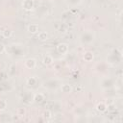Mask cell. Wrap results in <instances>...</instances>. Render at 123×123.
Here are the masks:
<instances>
[{
    "instance_id": "cell-16",
    "label": "cell",
    "mask_w": 123,
    "mask_h": 123,
    "mask_svg": "<svg viewBox=\"0 0 123 123\" xmlns=\"http://www.w3.org/2000/svg\"><path fill=\"white\" fill-rule=\"evenodd\" d=\"M53 62H54L53 57L50 56V55H46V56H44V58L42 59V63H43L44 65H50V64L53 63Z\"/></svg>"
},
{
    "instance_id": "cell-18",
    "label": "cell",
    "mask_w": 123,
    "mask_h": 123,
    "mask_svg": "<svg viewBox=\"0 0 123 123\" xmlns=\"http://www.w3.org/2000/svg\"><path fill=\"white\" fill-rule=\"evenodd\" d=\"M66 3H67L68 6L74 8V7L78 6V5H80L82 3V0H66Z\"/></svg>"
},
{
    "instance_id": "cell-1",
    "label": "cell",
    "mask_w": 123,
    "mask_h": 123,
    "mask_svg": "<svg viewBox=\"0 0 123 123\" xmlns=\"http://www.w3.org/2000/svg\"><path fill=\"white\" fill-rule=\"evenodd\" d=\"M7 53H9L10 56L13 57V58H21L23 57L25 54L24 49L22 47L21 44H17V43H12L9 45L8 49H6Z\"/></svg>"
},
{
    "instance_id": "cell-19",
    "label": "cell",
    "mask_w": 123,
    "mask_h": 123,
    "mask_svg": "<svg viewBox=\"0 0 123 123\" xmlns=\"http://www.w3.org/2000/svg\"><path fill=\"white\" fill-rule=\"evenodd\" d=\"M7 107H8V102L5 99H0V111H6Z\"/></svg>"
},
{
    "instance_id": "cell-5",
    "label": "cell",
    "mask_w": 123,
    "mask_h": 123,
    "mask_svg": "<svg viewBox=\"0 0 123 123\" xmlns=\"http://www.w3.org/2000/svg\"><path fill=\"white\" fill-rule=\"evenodd\" d=\"M34 96H35V93H33L32 90H29L22 94L21 100L25 105H31L34 102Z\"/></svg>"
},
{
    "instance_id": "cell-9",
    "label": "cell",
    "mask_w": 123,
    "mask_h": 123,
    "mask_svg": "<svg viewBox=\"0 0 123 123\" xmlns=\"http://www.w3.org/2000/svg\"><path fill=\"white\" fill-rule=\"evenodd\" d=\"M26 84H27L29 86H31V88L34 87V86L36 87V86H38L39 80H38V78L36 77V76H31V77H29V78L26 80Z\"/></svg>"
},
{
    "instance_id": "cell-3",
    "label": "cell",
    "mask_w": 123,
    "mask_h": 123,
    "mask_svg": "<svg viewBox=\"0 0 123 123\" xmlns=\"http://www.w3.org/2000/svg\"><path fill=\"white\" fill-rule=\"evenodd\" d=\"M60 86L61 84L57 79H49L42 84V86L47 90H56Z\"/></svg>"
},
{
    "instance_id": "cell-14",
    "label": "cell",
    "mask_w": 123,
    "mask_h": 123,
    "mask_svg": "<svg viewBox=\"0 0 123 123\" xmlns=\"http://www.w3.org/2000/svg\"><path fill=\"white\" fill-rule=\"evenodd\" d=\"M43 100H45V95H44L42 92L35 93V96H34V102H36V103H41Z\"/></svg>"
},
{
    "instance_id": "cell-7",
    "label": "cell",
    "mask_w": 123,
    "mask_h": 123,
    "mask_svg": "<svg viewBox=\"0 0 123 123\" xmlns=\"http://www.w3.org/2000/svg\"><path fill=\"white\" fill-rule=\"evenodd\" d=\"M21 6H22L23 10H25L27 12H30L34 9L35 3H34V0H23L22 3H21Z\"/></svg>"
},
{
    "instance_id": "cell-11",
    "label": "cell",
    "mask_w": 123,
    "mask_h": 123,
    "mask_svg": "<svg viewBox=\"0 0 123 123\" xmlns=\"http://www.w3.org/2000/svg\"><path fill=\"white\" fill-rule=\"evenodd\" d=\"M27 31H28L30 34H37L38 31H39V27H38L37 24H36V23H32V24H30V25L28 26Z\"/></svg>"
},
{
    "instance_id": "cell-8",
    "label": "cell",
    "mask_w": 123,
    "mask_h": 123,
    "mask_svg": "<svg viewBox=\"0 0 123 123\" xmlns=\"http://www.w3.org/2000/svg\"><path fill=\"white\" fill-rule=\"evenodd\" d=\"M24 66L27 69H34L37 66V60L34 58H29L26 59L24 62Z\"/></svg>"
},
{
    "instance_id": "cell-4",
    "label": "cell",
    "mask_w": 123,
    "mask_h": 123,
    "mask_svg": "<svg viewBox=\"0 0 123 123\" xmlns=\"http://www.w3.org/2000/svg\"><path fill=\"white\" fill-rule=\"evenodd\" d=\"M113 84H114V81L111 77H103L100 81V86L103 89H109V88L112 87Z\"/></svg>"
},
{
    "instance_id": "cell-6",
    "label": "cell",
    "mask_w": 123,
    "mask_h": 123,
    "mask_svg": "<svg viewBox=\"0 0 123 123\" xmlns=\"http://www.w3.org/2000/svg\"><path fill=\"white\" fill-rule=\"evenodd\" d=\"M57 51H58V53L61 54V55H66V54L68 53V51H69L68 45H67L66 43H63V42L59 43V44L57 45Z\"/></svg>"
},
{
    "instance_id": "cell-12",
    "label": "cell",
    "mask_w": 123,
    "mask_h": 123,
    "mask_svg": "<svg viewBox=\"0 0 123 123\" xmlns=\"http://www.w3.org/2000/svg\"><path fill=\"white\" fill-rule=\"evenodd\" d=\"M96 110H97L99 112H101V113L106 112L107 110H108V105H107V103H105V102H100V103H98V104L96 105Z\"/></svg>"
},
{
    "instance_id": "cell-2",
    "label": "cell",
    "mask_w": 123,
    "mask_h": 123,
    "mask_svg": "<svg viewBox=\"0 0 123 123\" xmlns=\"http://www.w3.org/2000/svg\"><path fill=\"white\" fill-rule=\"evenodd\" d=\"M79 40L82 45H90L95 40V33L92 30H86L81 34Z\"/></svg>"
},
{
    "instance_id": "cell-20",
    "label": "cell",
    "mask_w": 123,
    "mask_h": 123,
    "mask_svg": "<svg viewBox=\"0 0 123 123\" xmlns=\"http://www.w3.org/2000/svg\"><path fill=\"white\" fill-rule=\"evenodd\" d=\"M26 114V111L24 108H18L16 111V115H18V117H23Z\"/></svg>"
},
{
    "instance_id": "cell-17",
    "label": "cell",
    "mask_w": 123,
    "mask_h": 123,
    "mask_svg": "<svg viewBox=\"0 0 123 123\" xmlns=\"http://www.w3.org/2000/svg\"><path fill=\"white\" fill-rule=\"evenodd\" d=\"M12 35V31L9 28H6L4 31H2V36L4 38H10Z\"/></svg>"
},
{
    "instance_id": "cell-21",
    "label": "cell",
    "mask_w": 123,
    "mask_h": 123,
    "mask_svg": "<svg viewBox=\"0 0 123 123\" xmlns=\"http://www.w3.org/2000/svg\"><path fill=\"white\" fill-rule=\"evenodd\" d=\"M42 116H43V118H44V119L49 120V119H51V117H52V112H51L49 110H46L45 111H43Z\"/></svg>"
},
{
    "instance_id": "cell-22",
    "label": "cell",
    "mask_w": 123,
    "mask_h": 123,
    "mask_svg": "<svg viewBox=\"0 0 123 123\" xmlns=\"http://www.w3.org/2000/svg\"><path fill=\"white\" fill-rule=\"evenodd\" d=\"M4 52H6V46L3 43H0V54H3Z\"/></svg>"
},
{
    "instance_id": "cell-15",
    "label": "cell",
    "mask_w": 123,
    "mask_h": 123,
    "mask_svg": "<svg viewBox=\"0 0 123 123\" xmlns=\"http://www.w3.org/2000/svg\"><path fill=\"white\" fill-rule=\"evenodd\" d=\"M48 33L47 32H45V31H41V32H38L37 33V38H38V40H40V41H45V40H47L48 39Z\"/></svg>"
},
{
    "instance_id": "cell-13",
    "label": "cell",
    "mask_w": 123,
    "mask_h": 123,
    "mask_svg": "<svg viewBox=\"0 0 123 123\" xmlns=\"http://www.w3.org/2000/svg\"><path fill=\"white\" fill-rule=\"evenodd\" d=\"M83 59H84L86 62H92L93 59H94V54H93V52H91V51H87V52H86V53L84 54V56H83Z\"/></svg>"
},
{
    "instance_id": "cell-10",
    "label": "cell",
    "mask_w": 123,
    "mask_h": 123,
    "mask_svg": "<svg viewBox=\"0 0 123 123\" xmlns=\"http://www.w3.org/2000/svg\"><path fill=\"white\" fill-rule=\"evenodd\" d=\"M60 88H61L62 92H63V93H71L73 90L72 86L69 84H62L60 86Z\"/></svg>"
}]
</instances>
